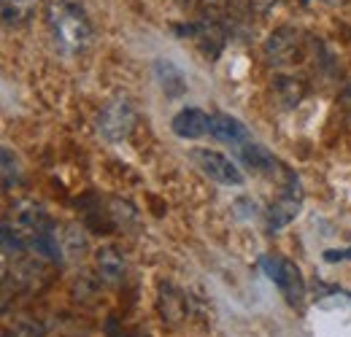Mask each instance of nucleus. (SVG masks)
<instances>
[{"label": "nucleus", "instance_id": "f257e3e1", "mask_svg": "<svg viewBox=\"0 0 351 337\" xmlns=\"http://www.w3.org/2000/svg\"><path fill=\"white\" fill-rule=\"evenodd\" d=\"M46 27L54 43L68 54H82L95 38L87 11L76 0H46Z\"/></svg>", "mask_w": 351, "mask_h": 337}, {"label": "nucleus", "instance_id": "f03ea898", "mask_svg": "<svg viewBox=\"0 0 351 337\" xmlns=\"http://www.w3.org/2000/svg\"><path fill=\"white\" fill-rule=\"evenodd\" d=\"M260 267L265 270V275L281 289V295L287 297L289 305L300 308L303 299H306V281H303V273L300 267L287 259V256H278V253H270L260 259Z\"/></svg>", "mask_w": 351, "mask_h": 337}, {"label": "nucleus", "instance_id": "7ed1b4c3", "mask_svg": "<svg viewBox=\"0 0 351 337\" xmlns=\"http://www.w3.org/2000/svg\"><path fill=\"white\" fill-rule=\"evenodd\" d=\"M138 125V111L128 97L108 100L97 114V129L108 143H122L132 135Z\"/></svg>", "mask_w": 351, "mask_h": 337}, {"label": "nucleus", "instance_id": "20e7f679", "mask_svg": "<svg viewBox=\"0 0 351 337\" xmlns=\"http://www.w3.org/2000/svg\"><path fill=\"white\" fill-rule=\"evenodd\" d=\"M5 221L27 240L30 249L44 235L54 232V224H51L46 208L41 203H36V200H16V203H11V219H5Z\"/></svg>", "mask_w": 351, "mask_h": 337}, {"label": "nucleus", "instance_id": "39448f33", "mask_svg": "<svg viewBox=\"0 0 351 337\" xmlns=\"http://www.w3.org/2000/svg\"><path fill=\"white\" fill-rule=\"evenodd\" d=\"M176 33H181V38H192L197 43V49L206 54V60H217L227 43V30L214 16H200L197 22L176 25Z\"/></svg>", "mask_w": 351, "mask_h": 337}, {"label": "nucleus", "instance_id": "423d86ee", "mask_svg": "<svg viewBox=\"0 0 351 337\" xmlns=\"http://www.w3.org/2000/svg\"><path fill=\"white\" fill-rule=\"evenodd\" d=\"M303 208V186H300V178L295 173H289L287 184H284V192L278 195V200L267 208V229L270 232H278L284 229L289 221L298 219V213Z\"/></svg>", "mask_w": 351, "mask_h": 337}, {"label": "nucleus", "instance_id": "0eeeda50", "mask_svg": "<svg viewBox=\"0 0 351 337\" xmlns=\"http://www.w3.org/2000/svg\"><path fill=\"white\" fill-rule=\"evenodd\" d=\"M265 57L273 68H284V65H295L303 57V38L295 27L284 25L278 30H273L265 41Z\"/></svg>", "mask_w": 351, "mask_h": 337}, {"label": "nucleus", "instance_id": "6e6552de", "mask_svg": "<svg viewBox=\"0 0 351 337\" xmlns=\"http://www.w3.org/2000/svg\"><path fill=\"white\" fill-rule=\"evenodd\" d=\"M189 160L203 170L208 178H214L217 184L224 186H241L243 184V173L238 165L230 162V157H224L214 149H192L189 151Z\"/></svg>", "mask_w": 351, "mask_h": 337}, {"label": "nucleus", "instance_id": "1a4fd4ad", "mask_svg": "<svg viewBox=\"0 0 351 337\" xmlns=\"http://www.w3.org/2000/svg\"><path fill=\"white\" fill-rule=\"evenodd\" d=\"M157 310L165 324H181L189 316V299L173 284H160L157 292Z\"/></svg>", "mask_w": 351, "mask_h": 337}, {"label": "nucleus", "instance_id": "9d476101", "mask_svg": "<svg viewBox=\"0 0 351 337\" xmlns=\"http://www.w3.org/2000/svg\"><path fill=\"white\" fill-rule=\"evenodd\" d=\"M95 262H97V275L108 286H119L128 278V259L117 246H100L95 253Z\"/></svg>", "mask_w": 351, "mask_h": 337}, {"label": "nucleus", "instance_id": "9b49d317", "mask_svg": "<svg viewBox=\"0 0 351 337\" xmlns=\"http://www.w3.org/2000/svg\"><path fill=\"white\" fill-rule=\"evenodd\" d=\"M208 125H211V116L200 108H184L173 116V132L184 140H197L208 132Z\"/></svg>", "mask_w": 351, "mask_h": 337}, {"label": "nucleus", "instance_id": "f8f14e48", "mask_svg": "<svg viewBox=\"0 0 351 337\" xmlns=\"http://www.w3.org/2000/svg\"><path fill=\"white\" fill-rule=\"evenodd\" d=\"M241 160L249 165V168L254 170V173H263V175H287L289 170L284 168L276 157H273V151H267L263 143H246L243 149H241Z\"/></svg>", "mask_w": 351, "mask_h": 337}, {"label": "nucleus", "instance_id": "ddd939ff", "mask_svg": "<svg viewBox=\"0 0 351 337\" xmlns=\"http://www.w3.org/2000/svg\"><path fill=\"white\" fill-rule=\"evenodd\" d=\"M154 76H157V82L162 86L165 97L178 100V97L186 95V76L176 68L171 60H157V62H154Z\"/></svg>", "mask_w": 351, "mask_h": 337}, {"label": "nucleus", "instance_id": "4468645a", "mask_svg": "<svg viewBox=\"0 0 351 337\" xmlns=\"http://www.w3.org/2000/svg\"><path fill=\"white\" fill-rule=\"evenodd\" d=\"M208 132L217 140H224V143H249V129H246V125L238 122L235 116H227V114H214L211 116V125H208Z\"/></svg>", "mask_w": 351, "mask_h": 337}, {"label": "nucleus", "instance_id": "2eb2a0df", "mask_svg": "<svg viewBox=\"0 0 351 337\" xmlns=\"http://www.w3.org/2000/svg\"><path fill=\"white\" fill-rule=\"evenodd\" d=\"M273 92H276V97L281 100L284 108H295L306 100L308 84L303 79H295V76H278L273 82Z\"/></svg>", "mask_w": 351, "mask_h": 337}, {"label": "nucleus", "instance_id": "dca6fc26", "mask_svg": "<svg viewBox=\"0 0 351 337\" xmlns=\"http://www.w3.org/2000/svg\"><path fill=\"white\" fill-rule=\"evenodd\" d=\"M38 0H3V22L5 27H22L33 19Z\"/></svg>", "mask_w": 351, "mask_h": 337}, {"label": "nucleus", "instance_id": "f3484780", "mask_svg": "<svg viewBox=\"0 0 351 337\" xmlns=\"http://www.w3.org/2000/svg\"><path fill=\"white\" fill-rule=\"evenodd\" d=\"M62 253L68 259H73V262L84 259V253H87V235H84V229L79 224H68L62 229Z\"/></svg>", "mask_w": 351, "mask_h": 337}, {"label": "nucleus", "instance_id": "a211bd4d", "mask_svg": "<svg viewBox=\"0 0 351 337\" xmlns=\"http://www.w3.org/2000/svg\"><path fill=\"white\" fill-rule=\"evenodd\" d=\"M0 238H3V251L5 256H22V253L27 251L30 246H27V240L8 224V221H3V229H0Z\"/></svg>", "mask_w": 351, "mask_h": 337}, {"label": "nucleus", "instance_id": "6ab92c4d", "mask_svg": "<svg viewBox=\"0 0 351 337\" xmlns=\"http://www.w3.org/2000/svg\"><path fill=\"white\" fill-rule=\"evenodd\" d=\"M0 160H3V189L8 192V189L19 181V160H16V154H14L8 146H3Z\"/></svg>", "mask_w": 351, "mask_h": 337}, {"label": "nucleus", "instance_id": "aec40b11", "mask_svg": "<svg viewBox=\"0 0 351 337\" xmlns=\"http://www.w3.org/2000/svg\"><path fill=\"white\" fill-rule=\"evenodd\" d=\"M197 5H203V8H219V5H227L230 0H195Z\"/></svg>", "mask_w": 351, "mask_h": 337}, {"label": "nucleus", "instance_id": "412c9836", "mask_svg": "<svg viewBox=\"0 0 351 337\" xmlns=\"http://www.w3.org/2000/svg\"><path fill=\"white\" fill-rule=\"evenodd\" d=\"M343 105H346V108L351 111V86L346 89V92H343Z\"/></svg>", "mask_w": 351, "mask_h": 337}, {"label": "nucleus", "instance_id": "4be33fe9", "mask_svg": "<svg viewBox=\"0 0 351 337\" xmlns=\"http://www.w3.org/2000/svg\"><path fill=\"white\" fill-rule=\"evenodd\" d=\"M322 3H327V5H346L349 0H322Z\"/></svg>", "mask_w": 351, "mask_h": 337}, {"label": "nucleus", "instance_id": "5701e85b", "mask_svg": "<svg viewBox=\"0 0 351 337\" xmlns=\"http://www.w3.org/2000/svg\"><path fill=\"white\" fill-rule=\"evenodd\" d=\"M3 337H16L14 332H3Z\"/></svg>", "mask_w": 351, "mask_h": 337}]
</instances>
